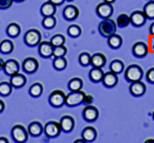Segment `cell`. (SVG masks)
I'll list each match as a JSON object with an SVG mask.
<instances>
[{"label": "cell", "instance_id": "obj_1", "mask_svg": "<svg viewBox=\"0 0 154 143\" xmlns=\"http://www.w3.org/2000/svg\"><path fill=\"white\" fill-rule=\"evenodd\" d=\"M116 30H117V25H116V22L113 21L111 18L108 19H103V21L99 24V32L103 37L105 38H108L111 35L116 33Z\"/></svg>", "mask_w": 154, "mask_h": 143}, {"label": "cell", "instance_id": "obj_2", "mask_svg": "<svg viewBox=\"0 0 154 143\" xmlns=\"http://www.w3.org/2000/svg\"><path fill=\"white\" fill-rule=\"evenodd\" d=\"M144 76L143 69L138 65H131L125 71V78L128 82L133 83L137 81H141Z\"/></svg>", "mask_w": 154, "mask_h": 143}, {"label": "cell", "instance_id": "obj_3", "mask_svg": "<svg viewBox=\"0 0 154 143\" xmlns=\"http://www.w3.org/2000/svg\"><path fill=\"white\" fill-rule=\"evenodd\" d=\"M85 93L81 90L79 91H70L69 94L66 95V101L65 104L69 107H74L77 105L81 104L83 102Z\"/></svg>", "mask_w": 154, "mask_h": 143}, {"label": "cell", "instance_id": "obj_4", "mask_svg": "<svg viewBox=\"0 0 154 143\" xmlns=\"http://www.w3.org/2000/svg\"><path fill=\"white\" fill-rule=\"evenodd\" d=\"M24 41L29 47H34V46L39 45V43L41 42L40 32L36 29H31V30L27 31L24 36Z\"/></svg>", "mask_w": 154, "mask_h": 143}, {"label": "cell", "instance_id": "obj_5", "mask_svg": "<svg viewBox=\"0 0 154 143\" xmlns=\"http://www.w3.org/2000/svg\"><path fill=\"white\" fill-rule=\"evenodd\" d=\"M11 136L17 143L27 142L29 137V132L22 125H14L11 129Z\"/></svg>", "mask_w": 154, "mask_h": 143}, {"label": "cell", "instance_id": "obj_6", "mask_svg": "<svg viewBox=\"0 0 154 143\" xmlns=\"http://www.w3.org/2000/svg\"><path fill=\"white\" fill-rule=\"evenodd\" d=\"M66 101V94L62 90H54L49 94L48 102L53 107L59 108L63 107Z\"/></svg>", "mask_w": 154, "mask_h": 143}, {"label": "cell", "instance_id": "obj_7", "mask_svg": "<svg viewBox=\"0 0 154 143\" xmlns=\"http://www.w3.org/2000/svg\"><path fill=\"white\" fill-rule=\"evenodd\" d=\"M43 132L49 138H56L61 134L62 128L60 126V123L54 122V121H49L43 127Z\"/></svg>", "mask_w": 154, "mask_h": 143}, {"label": "cell", "instance_id": "obj_8", "mask_svg": "<svg viewBox=\"0 0 154 143\" xmlns=\"http://www.w3.org/2000/svg\"><path fill=\"white\" fill-rule=\"evenodd\" d=\"M96 12L101 19H108L111 18V16L114 12V7L112 3H108V2H101L96 8Z\"/></svg>", "mask_w": 154, "mask_h": 143}, {"label": "cell", "instance_id": "obj_9", "mask_svg": "<svg viewBox=\"0 0 154 143\" xmlns=\"http://www.w3.org/2000/svg\"><path fill=\"white\" fill-rule=\"evenodd\" d=\"M131 18V24L136 28H140L144 26L147 21V16H145L143 10H135L130 14Z\"/></svg>", "mask_w": 154, "mask_h": 143}, {"label": "cell", "instance_id": "obj_10", "mask_svg": "<svg viewBox=\"0 0 154 143\" xmlns=\"http://www.w3.org/2000/svg\"><path fill=\"white\" fill-rule=\"evenodd\" d=\"M131 52H133L134 56H136V57H138V58L145 57L149 52L148 45L145 43V42H142V41L136 42V43L133 45Z\"/></svg>", "mask_w": 154, "mask_h": 143}, {"label": "cell", "instance_id": "obj_11", "mask_svg": "<svg viewBox=\"0 0 154 143\" xmlns=\"http://www.w3.org/2000/svg\"><path fill=\"white\" fill-rule=\"evenodd\" d=\"M82 117L86 122H95L99 118L98 108L93 105H86L82 112Z\"/></svg>", "mask_w": 154, "mask_h": 143}, {"label": "cell", "instance_id": "obj_12", "mask_svg": "<svg viewBox=\"0 0 154 143\" xmlns=\"http://www.w3.org/2000/svg\"><path fill=\"white\" fill-rule=\"evenodd\" d=\"M38 52L44 58H49L54 56V46L51 42H40L38 46Z\"/></svg>", "mask_w": 154, "mask_h": 143}, {"label": "cell", "instance_id": "obj_13", "mask_svg": "<svg viewBox=\"0 0 154 143\" xmlns=\"http://www.w3.org/2000/svg\"><path fill=\"white\" fill-rule=\"evenodd\" d=\"M130 92L131 94L135 97H140L145 94L146 92V86L142 81H137V82L131 83L130 86Z\"/></svg>", "mask_w": 154, "mask_h": 143}, {"label": "cell", "instance_id": "obj_14", "mask_svg": "<svg viewBox=\"0 0 154 143\" xmlns=\"http://www.w3.org/2000/svg\"><path fill=\"white\" fill-rule=\"evenodd\" d=\"M3 71L7 76H14L19 73L20 71V63L14 60H8L4 63Z\"/></svg>", "mask_w": 154, "mask_h": 143}, {"label": "cell", "instance_id": "obj_15", "mask_svg": "<svg viewBox=\"0 0 154 143\" xmlns=\"http://www.w3.org/2000/svg\"><path fill=\"white\" fill-rule=\"evenodd\" d=\"M39 63L34 57H27L23 61V70L28 74H33L38 70Z\"/></svg>", "mask_w": 154, "mask_h": 143}, {"label": "cell", "instance_id": "obj_16", "mask_svg": "<svg viewBox=\"0 0 154 143\" xmlns=\"http://www.w3.org/2000/svg\"><path fill=\"white\" fill-rule=\"evenodd\" d=\"M103 85L107 88H113L117 85L118 83V77L116 74L112 73V72H107L104 74L103 80H102Z\"/></svg>", "mask_w": 154, "mask_h": 143}, {"label": "cell", "instance_id": "obj_17", "mask_svg": "<svg viewBox=\"0 0 154 143\" xmlns=\"http://www.w3.org/2000/svg\"><path fill=\"white\" fill-rule=\"evenodd\" d=\"M60 126L62 128V131H64L65 133H69L74 129L75 121L71 115H64L60 120Z\"/></svg>", "mask_w": 154, "mask_h": 143}, {"label": "cell", "instance_id": "obj_18", "mask_svg": "<svg viewBox=\"0 0 154 143\" xmlns=\"http://www.w3.org/2000/svg\"><path fill=\"white\" fill-rule=\"evenodd\" d=\"M79 16V9L75 5H67L63 10V16L67 21H75Z\"/></svg>", "mask_w": 154, "mask_h": 143}, {"label": "cell", "instance_id": "obj_19", "mask_svg": "<svg viewBox=\"0 0 154 143\" xmlns=\"http://www.w3.org/2000/svg\"><path fill=\"white\" fill-rule=\"evenodd\" d=\"M97 136H98V132L94 127H85L82 130V133H81L82 139H84L88 143L95 141L97 139Z\"/></svg>", "mask_w": 154, "mask_h": 143}, {"label": "cell", "instance_id": "obj_20", "mask_svg": "<svg viewBox=\"0 0 154 143\" xmlns=\"http://www.w3.org/2000/svg\"><path fill=\"white\" fill-rule=\"evenodd\" d=\"M28 132L31 136L33 137H38L43 133V126L40 122H37V121H34V122L30 123L28 126Z\"/></svg>", "mask_w": 154, "mask_h": 143}, {"label": "cell", "instance_id": "obj_21", "mask_svg": "<svg viewBox=\"0 0 154 143\" xmlns=\"http://www.w3.org/2000/svg\"><path fill=\"white\" fill-rule=\"evenodd\" d=\"M104 74L105 73H104V71L101 68H95V66H93L91 69V71L88 72V77L91 79V82L100 83L103 80Z\"/></svg>", "mask_w": 154, "mask_h": 143}, {"label": "cell", "instance_id": "obj_22", "mask_svg": "<svg viewBox=\"0 0 154 143\" xmlns=\"http://www.w3.org/2000/svg\"><path fill=\"white\" fill-rule=\"evenodd\" d=\"M57 12V6L53 4L51 2H44L40 7V13L44 16H54V13Z\"/></svg>", "mask_w": 154, "mask_h": 143}, {"label": "cell", "instance_id": "obj_23", "mask_svg": "<svg viewBox=\"0 0 154 143\" xmlns=\"http://www.w3.org/2000/svg\"><path fill=\"white\" fill-rule=\"evenodd\" d=\"M9 83L11 84L12 87H14V88H21V87H23V86L26 85L27 78L25 77L23 74L18 73V74H16V75L11 76Z\"/></svg>", "mask_w": 154, "mask_h": 143}, {"label": "cell", "instance_id": "obj_24", "mask_svg": "<svg viewBox=\"0 0 154 143\" xmlns=\"http://www.w3.org/2000/svg\"><path fill=\"white\" fill-rule=\"evenodd\" d=\"M107 63V58L103 53H95L91 55V65L95 68H103Z\"/></svg>", "mask_w": 154, "mask_h": 143}, {"label": "cell", "instance_id": "obj_25", "mask_svg": "<svg viewBox=\"0 0 154 143\" xmlns=\"http://www.w3.org/2000/svg\"><path fill=\"white\" fill-rule=\"evenodd\" d=\"M108 45L110 46V48L112 49H118L121 47V45H122V37L120 35H118V34H113V35H111L110 37H108Z\"/></svg>", "mask_w": 154, "mask_h": 143}, {"label": "cell", "instance_id": "obj_26", "mask_svg": "<svg viewBox=\"0 0 154 143\" xmlns=\"http://www.w3.org/2000/svg\"><path fill=\"white\" fill-rule=\"evenodd\" d=\"M110 71L112 72V73L116 74V75L121 74L123 71H125V63L120 60H112L110 63Z\"/></svg>", "mask_w": 154, "mask_h": 143}, {"label": "cell", "instance_id": "obj_27", "mask_svg": "<svg viewBox=\"0 0 154 143\" xmlns=\"http://www.w3.org/2000/svg\"><path fill=\"white\" fill-rule=\"evenodd\" d=\"M83 87V82L80 78H73L68 82V89L70 91H79Z\"/></svg>", "mask_w": 154, "mask_h": 143}, {"label": "cell", "instance_id": "obj_28", "mask_svg": "<svg viewBox=\"0 0 154 143\" xmlns=\"http://www.w3.org/2000/svg\"><path fill=\"white\" fill-rule=\"evenodd\" d=\"M6 33L11 38H16V37H18L21 34V27L16 23L9 24L6 28Z\"/></svg>", "mask_w": 154, "mask_h": 143}, {"label": "cell", "instance_id": "obj_29", "mask_svg": "<svg viewBox=\"0 0 154 143\" xmlns=\"http://www.w3.org/2000/svg\"><path fill=\"white\" fill-rule=\"evenodd\" d=\"M14 43L11 41V40H3L0 43V52L1 53H4V54H8V53H11L14 51Z\"/></svg>", "mask_w": 154, "mask_h": 143}, {"label": "cell", "instance_id": "obj_30", "mask_svg": "<svg viewBox=\"0 0 154 143\" xmlns=\"http://www.w3.org/2000/svg\"><path fill=\"white\" fill-rule=\"evenodd\" d=\"M143 11L148 19H154V0H150L144 5Z\"/></svg>", "mask_w": 154, "mask_h": 143}, {"label": "cell", "instance_id": "obj_31", "mask_svg": "<svg viewBox=\"0 0 154 143\" xmlns=\"http://www.w3.org/2000/svg\"><path fill=\"white\" fill-rule=\"evenodd\" d=\"M42 92H43V86L41 83H34L29 89V93L32 97H39L41 96Z\"/></svg>", "mask_w": 154, "mask_h": 143}, {"label": "cell", "instance_id": "obj_32", "mask_svg": "<svg viewBox=\"0 0 154 143\" xmlns=\"http://www.w3.org/2000/svg\"><path fill=\"white\" fill-rule=\"evenodd\" d=\"M67 60L65 56H61V57H54L53 61V66L56 70L58 71H63L67 68Z\"/></svg>", "mask_w": 154, "mask_h": 143}, {"label": "cell", "instance_id": "obj_33", "mask_svg": "<svg viewBox=\"0 0 154 143\" xmlns=\"http://www.w3.org/2000/svg\"><path fill=\"white\" fill-rule=\"evenodd\" d=\"M131 24V18L128 14L126 13H121L120 16H118L117 19H116V25L119 28H125Z\"/></svg>", "mask_w": 154, "mask_h": 143}, {"label": "cell", "instance_id": "obj_34", "mask_svg": "<svg viewBox=\"0 0 154 143\" xmlns=\"http://www.w3.org/2000/svg\"><path fill=\"white\" fill-rule=\"evenodd\" d=\"M57 25V19L54 18V16H44L42 19V26L45 29H53L56 27Z\"/></svg>", "mask_w": 154, "mask_h": 143}, {"label": "cell", "instance_id": "obj_35", "mask_svg": "<svg viewBox=\"0 0 154 143\" xmlns=\"http://www.w3.org/2000/svg\"><path fill=\"white\" fill-rule=\"evenodd\" d=\"M65 42H66L65 36L61 35V34H56V35H54L53 37H51V45H53L54 47L64 45V44H65Z\"/></svg>", "mask_w": 154, "mask_h": 143}, {"label": "cell", "instance_id": "obj_36", "mask_svg": "<svg viewBox=\"0 0 154 143\" xmlns=\"http://www.w3.org/2000/svg\"><path fill=\"white\" fill-rule=\"evenodd\" d=\"M68 35L72 37V38H77L81 35V28L78 26V25H71V26L68 27Z\"/></svg>", "mask_w": 154, "mask_h": 143}, {"label": "cell", "instance_id": "obj_37", "mask_svg": "<svg viewBox=\"0 0 154 143\" xmlns=\"http://www.w3.org/2000/svg\"><path fill=\"white\" fill-rule=\"evenodd\" d=\"M12 91V86L8 82H1L0 83V95L8 96Z\"/></svg>", "mask_w": 154, "mask_h": 143}, {"label": "cell", "instance_id": "obj_38", "mask_svg": "<svg viewBox=\"0 0 154 143\" xmlns=\"http://www.w3.org/2000/svg\"><path fill=\"white\" fill-rule=\"evenodd\" d=\"M78 60L81 66H88L91 65V55L88 52H82V53H80V55H79Z\"/></svg>", "mask_w": 154, "mask_h": 143}, {"label": "cell", "instance_id": "obj_39", "mask_svg": "<svg viewBox=\"0 0 154 143\" xmlns=\"http://www.w3.org/2000/svg\"><path fill=\"white\" fill-rule=\"evenodd\" d=\"M66 54H67V48L64 45L54 47V57H61V56H65Z\"/></svg>", "mask_w": 154, "mask_h": 143}, {"label": "cell", "instance_id": "obj_40", "mask_svg": "<svg viewBox=\"0 0 154 143\" xmlns=\"http://www.w3.org/2000/svg\"><path fill=\"white\" fill-rule=\"evenodd\" d=\"M14 0H0V9H7L9 8Z\"/></svg>", "mask_w": 154, "mask_h": 143}, {"label": "cell", "instance_id": "obj_41", "mask_svg": "<svg viewBox=\"0 0 154 143\" xmlns=\"http://www.w3.org/2000/svg\"><path fill=\"white\" fill-rule=\"evenodd\" d=\"M146 79H147L149 83L154 84V68L149 69L147 71V73H146Z\"/></svg>", "mask_w": 154, "mask_h": 143}, {"label": "cell", "instance_id": "obj_42", "mask_svg": "<svg viewBox=\"0 0 154 143\" xmlns=\"http://www.w3.org/2000/svg\"><path fill=\"white\" fill-rule=\"evenodd\" d=\"M94 101V97L91 95H86L84 96V99H83V104H85V105H91V103H93Z\"/></svg>", "mask_w": 154, "mask_h": 143}, {"label": "cell", "instance_id": "obj_43", "mask_svg": "<svg viewBox=\"0 0 154 143\" xmlns=\"http://www.w3.org/2000/svg\"><path fill=\"white\" fill-rule=\"evenodd\" d=\"M49 2H51L53 4H54L56 6H59V5H62L64 3L65 0H48Z\"/></svg>", "mask_w": 154, "mask_h": 143}, {"label": "cell", "instance_id": "obj_44", "mask_svg": "<svg viewBox=\"0 0 154 143\" xmlns=\"http://www.w3.org/2000/svg\"><path fill=\"white\" fill-rule=\"evenodd\" d=\"M149 44H150L151 51H154V36L150 35V39H149Z\"/></svg>", "mask_w": 154, "mask_h": 143}, {"label": "cell", "instance_id": "obj_45", "mask_svg": "<svg viewBox=\"0 0 154 143\" xmlns=\"http://www.w3.org/2000/svg\"><path fill=\"white\" fill-rule=\"evenodd\" d=\"M149 33L151 36H154V23L150 25V28H149Z\"/></svg>", "mask_w": 154, "mask_h": 143}, {"label": "cell", "instance_id": "obj_46", "mask_svg": "<svg viewBox=\"0 0 154 143\" xmlns=\"http://www.w3.org/2000/svg\"><path fill=\"white\" fill-rule=\"evenodd\" d=\"M4 109H5V104H4V102L2 101L1 99H0V113L3 112Z\"/></svg>", "mask_w": 154, "mask_h": 143}, {"label": "cell", "instance_id": "obj_47", "mask_svg": "<svg viewBox=\"0 0 154 143\" xmlns=\"http://www.w3.org/2000/svg\"><path fill=\"white\" fill-rule=\"evenodd\" d=\"M0 143H9V141L5 137H0Z\"/></svg>", "mask_w": 154, "mask_h": 143}, {"label": "cell", "instance_id": "obj_48", "mask_svg": "<svg viewBox=\"0 0 154 143\" xmlns=\"http://www.w3.org/2000/svg\"><path fill=\"white\" fill-rule=\"evenodd\" d=\"M73 143H88V142H86L85 140H84V139H82V138H81V139H76L75 141H74Z\"/></svg>", "mask_w": 154, "mask_h": 143}, {"label": "cell", "instance_id": "obj_49", "mask_svg": "<svg viewBox=\"0 0 154 143\" xmlns=\"http://www.w3.org/2000/svg\"><path fill=\"white\" fill-rule=\"evenodd\" d=\"M4 63H5V61H4L3 60H2L1 57H0V71L1 70H3V66H4Z\"/></svg>", "mask_w": 154, "mask_h": 143}, {"label": "cell", "instance_id": "obj_50", "mask_svg": "<svg viewBox=\"0 0 154 143\" xmlns=\"http://www.w3.org/2000/svg\"><path fill=\"white\" fill-rule=\"evenodd\" d=\"M103 1H105V2H108V3H114V2L116 1V0H103Z\"/></svg>", "mask_w": 154, "mask_h": 143}, {"label": "cell", "instance_id": "obj_51", "mask_svg": "<svg viewBox=\"0 0 154 143\" xmlns=\"http://www.w3.org/2000/svg\"><path fill=\"white\" fill-rule=\"evenodd\" d=\"M144 143H154V139H148V140H146Z\"/></svg>", "mask_w": 154, "mask_h": 143}, {"label": "cell", "instance_id": "obj_52", "mask_svg": "<svg viewBox=\"0 0 154 143\" xmlns=\"http://www.w3.org/2000/svg\"><path fill=\"white\" fill-rule=\"evenodd\" d=\"M14 1H17V2H22V1H25V0H14Z\"/></svg>", "mask_w": 154, "mask_h": 143}, {"label": "cell", "instance_id": "obj_53", "mask_svg": "<svg viewBox=\"0 0 154 143\" xmlns=\"http://www.w3.org/2000/svg\"><path fill=\"white\" fill-rule=\"evenodd\" d=\"M152 117H153V120H154V110H153V112H152Z\"/></svg>", "mask_w": 154, "mask_h": 143}, {"label": "cell", "instance_id": "obj_54", "mask_svg": "<svg viewBox=\"0 0 154 143\" xmlns=\"http://www.w3.org/2000/svg\"><path fill=\"white\" fill-rule=\"evenodd\" d=\"M67 1H73V0H67Z\"/></svg>", "mask_w": 154, "mask_h": 143}, {"label": "cell", "instance_id": "obj_55", "mask_svg": "<svg viewBox=\"0 0 154 143\" xmlns=\"http://www.w3.org/2000/svg\"><path fill=\"white\" fill-rule=\"evenodd\" d=\"M148 1H150V0H148Z\"/></svg>", "mask_w": 154, "mask_h": 143}]
</instances>
